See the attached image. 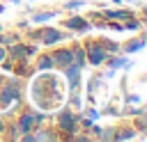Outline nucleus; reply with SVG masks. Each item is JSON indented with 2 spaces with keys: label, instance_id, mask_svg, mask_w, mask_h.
Listing matches in <instances>:
<instances>
[{
  "label": "nucleus",
  "instance_id": "f03ea898",
  "mask_svg": "<svg viewBox=\"0 0 147 142\" xmlns=\"http://www.w3.org/2000/svg\"><path fill=\"white\" fill-rule=\"evenodd\" d=\"M46 117H48V112H44V110H28V112H21L18 115V119H16V124H14V135H11V140H18V135H23V133H30V131H34L39 124H44L46 121Z\"/></svg>",
  "mask_w": 147,
  "mask_h": 142
},
{
  "label": "nucleus",
  "instance_id": "7ed1b4c3",
  "mask_svg": "<svg viewBox=\"0 0 147 142\" xmlns=\"http://www.w3.org/2000/svg\"><path fill=\"white\" fill-rule=\"evenodd\" d=\"M30 39H34L41 46H57L64 39H69V34L64 30H60V27H53V25H44L41 23L37 30H30Z\"/></svg>",
  "mask_w": 147,
  "mask_h": 142
},
{
  "label": "nucleus",
  "instance_id": "f8f14e48",
  "mask_svg": "<svg viewBox=\"0 0 147 142\" xmlns=\"http://www.w3.org/2000/svg\"><path fill=\"white\" fill-rule=\"evenodd\" d=\"M32 135H34V142H55V140H60V133L55 128H48V126H41V124L32 131Z\"/></svg>",
  "mask_w": 147,
  "mask_h": 142
},
{
  "label": "nucleus",
  "instance_id": "a878e982",
  "mask_svg": "<svg viewBox=\"0 0 147 142\" xmlns=\"http://www.w3.org/2000/svg\"><path fill=\"white\" fill-rule=\"evenodd\" d=\"M101 115H106V117H119V110H117L115 105H110V103H108V105L103 108V112H101Z\"/></svg>",
  "mask_w": 147,
  "mask_h": 142
},
{
  "label": "nucleus",
  "instance_id": "2eb2a0df",
  "mask_svg": "<svg viewBox=\"0 0 147 142\" xmlns=\"http://www.w3.org/2000/svg\"><path fill=\"white\" fill-rule=\"evenodd\" d=\"M57 14H60V9H37V11H30V23L41 25L46 21H53Z\"/></svg>",
  "mask_w": 147,
  "mask_h": 142
},
{
  "label": "nucleus",
  "instance_id": "5701e85b",
  "mask_svg": "<svg viewBox=\"0 0 147 142\" xmlns=\"http://www.w3.org/2000/svg\"><path fill=\"white\" fill-rule=\"evenodd\" d=\"M80 115H83L85 119H90V121H96V119L101 117V112H99V110L94 108V103H92L90 108H85V110H80Z\"/></svg>",
  "mask_w": 147,
  "mask_h": 142
},
{
  "label": "nucleus",
  "instance_id": "2f4dec72",
  "mask_svg": "<svg viewBox=\"0 0 147 142\" xmlns=\"http://www.w3.org/2000/svg\"><path fill=\"white\" fill-rule=\"evenodd\" d=\"M2 30H5V25H2V23H0V32H2Z\"/></svg>",
  "mask_w": 147,
  "mask_h": 142
},
{
  "label": "nucleus",
  "instance_id": "f257e3e1",
  "mask_svg": "<svg viewBox=\"0 0 147 142\" xmlns=\"http://www.w3.org/2000/svg\"><path fill=\"white\" fill-rule=\"evenodd\" d=\"M30 101L37 110H44V112L60 108L64 101L62 76H55L51 71H39V76H34L30 82Z\"/></svg>",
  "mask_w": 147,
  "mask_h": 142
},
{
  "label": "nucleus",
  "instance_id": "bb28decb",
  "mask_svg": "<svg viewBox=\"0 0 147 142\" xmlns=\"http://www.w3.org/2000/svg\"><path fill=\"white\" fill-rule=\"evenodd\" d=\"M124 101H126V103H140V96H138V94H131V96H126Z\"/></svg>",
  "mask_w": 147,
  "mask_h": 142
},
{
  "label": "nucleus",
  "instance_id": "c756f323",
  "mask_svg": "<svg viewBox=\"0 0 147 142\" xmlns=\"http://www.w3.org/2000/svg\"><path fill=\"white\" fill-rule=\"evenodd\" d=\"M110 2H117V5H122V2H126V0H110Z\"/></svg>",
  "mask_w": 147,
  "mask_h": 142
},
{
  "label": "nucleus",
  "instance_id": "cd10ccee",
  "mask_svg": "<svg viewBox=\"0 0 147 142\" xmlns=\"http://www.w3.org/2000/svg\"><path fill=\"white\" fill-rule=\"evenodd\" d=\"M7 57V50H5V46H0V62Z\"/></svg>",
  "mask_w": 147,
  "mask_h": 142
},
{
  "label": "nucleus",
  "instance_id": "0eeeda50",
  "mask_svg": "<svg viewBox=\"0 0 147 142\" xmlns=\"http://www.w3.org/2000/svg\"><path fill=\"white\" fill-rule=\"evenodd\" d=\"M7 60H28V57H34L37 55V46H28V44H23L21 39L18 41H14V44H9L7 48Z\"/></svg>",
  "mask_w": 147,
  "mask_h": 142
},
{
  "label": "nucleus",
  "instance_id": "c85d7f7f",
  "mask_svg": "<svg viewBox=\"0 0 147 142\" xmlns=\"http://www.w3.org/2000/svg\"><path fill=\"white\" fill-rule=\"evenodd\" d=\"M2 131H5V121L0 119V133H2Z\"/></svg>",
  "mask_w": 147,
  "mask_h": 142
},
{
  "label": "nucleus",
  "instance_id": "dca6fc26",
  "mask_svg": "<svg viewBox=\"0 0 147 142\" xmlns=\"http://www.w3.org/2000/svg\"><path fill=\"white\" fill-rule=\"evenodd\" d=\"M71 64H76V66H80V69H85V66H87L85 48H83V44H80V41H76V44L71 46Z\"/></svg>",
  "mask_w": 147,
  "mask_h": 142
},
{
  "label": "nucleus",
  "instance_id": "ddd939ff",
  "mask_svg": "<svg viewBox=\"0 0 147 142\" xmlns=\"http://www.w3.org/2000/svg\"><path fill=\"white\" fill-rule=\"evenodd\" d=\"M106 64H108V69H131L133 66V60H129V57H124V53H115V55H108V60H106Z\"/></svg>",
  "mask_w": 147,
  "mask_h": 142
},
{
  "label": "nucleus",
  "instance_id": "393cba45",
  "mask_svg": "<svg viewBox=\"0 0 147 142\" xmlns=\"http://www.w3.org/2000/svg\"><path fill=\"white\" fill-rule=\"evenodd\" d=\"M101 41H103V46H106L108 55H115V53H119V44H117V41H113V39H106V37H101Z\"/></svg>",
  "mask_w": 147,
  "mask_h": 142
},
{
  "label": "nucleus",
  "instance_id": "9d476101",
  "mask_svg": "<svg viewBox=\"0 0 147 142\" xmlns=\"http://www.w3.org/2000/svg\"><path fill=\"white\" fill-rule=\"evenodd\" d=\"M51 60H53V69H64V66H69L71 64V46H60L57 44V48L51 53Z\"/></svg>",
  "mask_w": 147,
  "mask_h": 142
},
{
  "label": "nucleus",
  "instance_id": "4468645a",
  "mask_svg": "<svg viewBox=\"0 0 147 142\" xmlns=\"http://www.w3.org/2000/svg\"><path fill=\"white\" fill-rule=\"evenodd\" d=\"M99 14H101L106 21H126V18L136 16L133 9H101Z\"/></svg>",
  "mask_w": 147,
  "mask_h": 142
},
{
  "label": "nucleus",
  "instance_id": "b1692460",
  "mask_svg": "<svg viewBox=\"0 0 147 142\" xmlns=\"http://www.w3.org/2000/svg\"><path fill=\"white\" fill-rule=\"evenodd\" d=\"M113 135H115V126H108V128H99V133H96V140H101V142H106V140H113Z\"/></svg>",
  "mask_w": 147,
  "mask_h": 142
},
{
  "label": "nucleus",
  "instance_id": "a211bd4d",
  "mask_svg": "<svg viewBox=\"0 0 147 142\" xmlns=\"http://www.w3.org/2000/svg\"><path fill=\"white\" fill-rule=\"evenodd\" d=\"M34 69H37V71H51V69H53V60H51V53H37V60H34Z\"/></svg>",
  "mask_w": 147,
  "mask_h": 142
},
{
  "label": "nucleus",
  "instance_id": "423d86ee",
  "mask_svg": "<svg viewBox=\"0 0 147 142\" xmlns=\"http://www.w3.org/2000/svg\"><path fill=\"white\" fill-rule=\"evenodd\" d=\"M83 48H85V60H87L90 66H103V64H106L108 50H106L101 37H96V39H85Z\"/></svg>",
  "mask_w": 147,
  "mask_h": 142
},
{
  "label": "nucleus",
  "instance_id": "1a4fd4ad",
  "mask_svg": "<svg viewBox=\"0 0 147 142\" xmlns=\"http://www.w3.org/2000/svg\"><path fill=\"white\" fill-rule=\"evenodd\" d=\"M62 27L83 34V32H90L92 23H90V18H85V16H80V14H71V16H67V18L62 21Z\"/></svg>",
  "mask_w": 147,
  "mask_h": 142
},
{
  "label": "nucleus",
  "instance_id": "9b49d317",
  "mask_svg": "<svg viewBox=\"0 0 147 142\" xmlns=\"http://www.w3.org/2000/svg\"><path fill=\"white\" fill-rule=\"evenodd\" d=\"M145 46H147V34L140 30V34H138V37H133V39H129V41L119 44V53H124V55H131V53H138V50H142Z\"/></svg>",
  "mask_w": 147,
  "mask_h": 142
},
{
  "label": "nucleus",
  "instance_id": "20e7f679",
  "mask_svg": "<svg viewBox=\"0 0 147 142\" xmlns=\"http://www.w3.org/2000/svg\"><path fill=\"white\" fill-rule=\"evenodd\" d=\"M78 115H80V112H76V110H71V108H62V110L55 115V126H57V131L62 133V140H71V135H74L76 131H80V128H78Z\"/></svg>",
  "mask_w": 147,
  "mask_h": 142
},
{
  "label": "nucleus",
  "instance_id": "39448f33",
  "mask_svg": "<svg viewBox=\"0 0 147 142\" xmlns=\"http://www.w3.org/2000/svg\"><path fill=\"white\" fill-rule=\"evenodd\" d=\"M23 89L18 78H2L0 80V108H9V103H21Z\"/></svg>",
  "mask_w": 147,
  "mask_h": 142
},
{
  "label": "nucleus",
  "instance_id": "412c9836",
  "mask_svg": "<svg viewBox=\"0 0 147 142\" xmlns=\"http://www.w3.org/2000/svg\"><path fill=\"white\" fill-rule=\"evenodd\" d=\"M18 39H21V34H18V32H5V30L0 32V46H5V48H7L9 44L18 41Z\"/></svg>",
  "mask_w": 147,
  "mask_h": 142
},
{
  "label": "nucleus",
  "instance_id": "7c9ffc66",
  "mask_svg": "<svg viewBox=\"0 0 147 142\" xmlns=\"http://www.w3.org/2000/svg\"><path fill=\"white\" fill-rule=\"evenodd\" d=\"M2 11H5V5H0V14H2Z\"/></svg>",
  "mask_w": 147,
  "mask_h": 142
},
{
  "label": "nucleus",
  "instance_id": "6e6552de",
  "mask_svg": "<svg viewBox=\"0 0 147 142\" xmlns=\"http://www.w3.org/2000/svg\"><path fill=\"white\" fill-rule=\"evenodd\" d=\"M62 80L67 82L69 92L80 89V85H83V69H80V66H76V64L64 66V69H62Z\"/></svg>",
  "mask_w": 147,
  "mask_h": 142
},
{
  "label": "nucleus",
  "instance_id": "f3484780",
  "mask_svg": "<svg viewBox=\"0 0 147 142\" xmlns=\"http://www.w3.org/2000/svg\"><path fill=\"white\" fill-rule=\"evenodd\" d=\"M136 137V128L129 124V126H115V135H113V140H117V142H126V140H133Z\"/></svg>",
  "mask_w": 147,
  "mask_h": 142
},
{
  "label": "nucleus",
  "instance_id": "4be33fe9",
  "mask_svg": "<svg viewBox=\"0 0 147 142\" xmlns=\"http://www.w3.org/2000/svg\"><path fill=\"white\" fill-rule=\"evenodd\" d=\"M87 2L85 0H67V2H62V7H60V11H76V9H80V7H85Z\"/></svg>",
  "mask_w": 147,
  "mask_h": 142
},
{
  "label": "nucleus",
  "instance_id": "6ab92c4d",
  "mask_svg": "<svg viewBox=\"0 0 147 142\" xmlns=\"http://www.w3.org/2000/svg\"><path fill=\"white\" fill-rule=\"evenodd\" d=\"M136 119H133V128H136V133H147V112L145 110H140L138 115H133Z\"/></svg>",
  "mask_w": 147,
  "mask_h": 142
},
{
  "label": "nucleus",
  "instance_id": "aec40b11",
  "mask_svg": "<svg viewBox=\"0 0 147 142\" xmlns=\"http://www.w3.org/2000/svg\"><path fill=\"white\" fill-rule=\"evenodd\" d=\"M69 105H71V110H76V112H80V110H83L80 89H76V92H69Z\"/></svg>",
  "mask_w": 147,
  "mask_h": 142
}]
</instances>
